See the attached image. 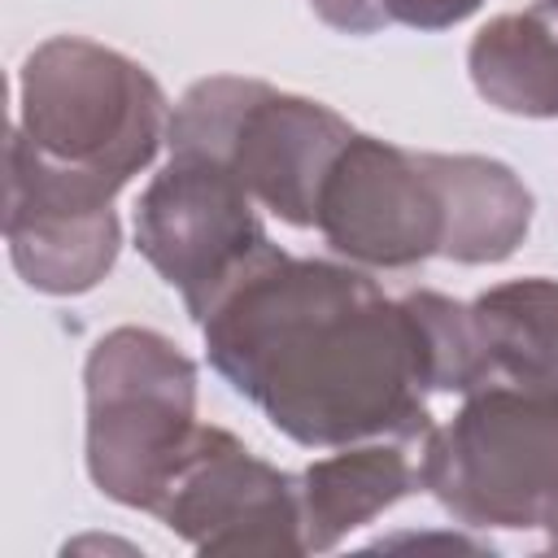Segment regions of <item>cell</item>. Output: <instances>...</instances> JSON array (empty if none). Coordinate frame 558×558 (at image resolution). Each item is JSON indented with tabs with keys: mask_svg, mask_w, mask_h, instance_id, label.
Here are the masks:
<instances>
[{
	"mask_svg": "<svg viewBox=\"0 0 558 558\" xmlns=\"http://www.w3.org/2000/svg\"><path fill=\"white\" fill-rule=\"evenodd\" d=\"M545 532H549V545L558 549V501L549 506V514H545Z\"/></svg>",
	"mask_w": 558,
	"mask_h": 558,
	"instance_id": "obj_17",
	"label": "cell"
},
{
	"mask_svg": "<svg viewBox=\"0 0 558 558\" xmlns=\"http://www.w3.org/2000/svg\"><path fill=\"white\" fill-rule=\"evenodd\" d=\"M83 388L92 484L153 514L201 432L192 357L153 327H113L92 344Z\"/></svg>",
	"mask_w": 558,
	"mask_h": 558,
	"instance_id": "obj_3",
	"label": "cell"
},
{
	"mask_svg": "<svg viewBox=\"0 0 558 558\" xmlns=\"http://www.w3.org/2000/svg\"><path fill=\"white\" fill-rule=\"evenodd\" d=\"M310 9L344 35H375L379 26H388V13L379 0H310Z\"/></svg>",
	"mask_w": 558,
	"mask_h": 558,
	"instance_id": "obj_16",
	"label": "cell"
},
{
	"mask_svg": "<svg viewBox=\"0 0 558 558\" xmlns=\"http://www.w3.org/2000/svg\"><path fill=\"white\" fill-rule=\"evenodd\" d=\"M201 554H305L301 475L244 449L222 427H201L153 510Z\"/></svg>",
	"mask_w": 558,
	"mask_h": 558,
	"instance_id": "obj_9",
	"label": "cell"
},
{
	"mask_svg": "<svg viewBox=\"0 0 558 558\" xmlns=\"http://www.w3.org/2000/svg\"><path fill=\"white\" fill-rule=\"evenodd\" d=\"M353 126L323 100L262 78L214 74L192 83L170 118V153L222 161L257 205L288 227H314L318 187Z\"/></svg>",
	"mask_w": 558,
	"mask_h": 558,
	"instance_id": "obj_5",
	"label": "cell"
},
{
	"mask_svg": "<svg viewBox=\"0 0 558 558\" xmlns=\"http://www.w3.org/2000/svg\"><path fill=\"white\" fill-rule=\"evenodd\" d=\"M388 22H401L410 31H445L466 22L484 0H379Z\"/></svg>",
	"mask_w": 558,
	"mask_h": 558,
	"instance_id": "obj_15",
	"label": "cell"
},
{
	"mask_svg": "<svg viewBox=\"0 0 558 558\" xmlns=\"http://www.w3.org/2000/svg\"><path fill=\"white\" fill-rule=\"evenodd\" d=\"M209 366L305 449L432 432L405 301L327 257L262 253L201 318Z\"/></svg>",
	"mask_w": 558,
	"mask_h": 558,
	"instance_id": "obj_1",
	"label": "cell"
},
{
	"mask_svg": "<svg viewBox=\"0 0 558 558\" xmlns=\"http://www.w3.org/2000/svg\"><path fill=\"white\" fill-rule=\"evenodd\" d=\"M135 248L179 288L192 323L262 257L270 235L248 187L205 153H170L135 205Z\"/></svg>",
	"mask_w": 558,
	"mask_h": 558,
	"instance_id": "obj_6",
	"label": "cell"
},
{
	"mask_svg": "<svg viewBox=\"0 0 558 558\" xmlns=\"http://www.w3.org/2000/svg\"><path fill=\"white\" fill-rule=\"evenodd\" d=\"M475 92L514 118H558V31L532 4L484 22L466 48Z\"/></svg>",
	"mask_w": 558,
	"mask_h": 558,
	"instance_id": "obj_12",
	"label": "cell"
},
{
	"mask_svg": "<svg viewBox=\"0 0 558 558\" xmlns=\"http://www.w3.org/2000/svg\"><path fill=\"white\" fill-rule=\"evenodd\" d=\"M536 9H541V13H545V17L554 22V31H558V0H541Z\"/></svg>",
	"mask_w": 558,
	"mask_h": 558,
	"instance_id": "obj_18",
	"label": "cell"
},
{
	"mask_svg": "<svg viewBox=\"0 0 558 558\" xmlns=\"http://www.w3.org/2000/svg\"><path fill=\"white\" fill-rule=\"evenodd\" d=\"M418 480L466 527L532 532L558 501V392L488 379L423 436Z\"/></svg>",
	"mask_w": 558,
	"mask_h": 558,
	"instance_id": "obj_4",
	"label": "cell"
},
{
	"mask_svg": "<svg viewBox=\"0 0 558 558\" xmlns=\"http://www.w3.org/2000/svg\"><path fill=\"white\" fill-rule=\"evenodd\" d=\"M122 187L48 161L13 126L4 148V240L13 270L48 296L92 292L118 262Z\"/></svg>",
	"mask_w": 558,
	"mask_h": 558,
	"instance_id": "obj_7",
	"label": "cell"
},
{
	"mask_svg": "<svg viewBox=\"0 0 558 558\" xmlns=\"http://www.w3.org/2000/svg\"><path fill=\"white\" fill-rule=\"evenodd\" d=\"M401 301L414 318L432 392H462L466 397L471 388L493 379L484 336H480V323H475L471 305H462L453 296H440V292H427V288L405 292Z\"/></svg>",
	"mask_w": 558,
	"mask_h": 558,
	"instance_id": "obj_14",
	"label": "cell"
},
{
	"mask_svg": "<svg viewBox=\"0 0 558 558\" xmlns=\"http://www.w3.org/2000/svg\"><path fill=\"white\" fill-rule=\"evenodd\" d=\"M161 83L118 48L83 35L44 39L17 78V131L57 166L126 187L170 140Z\"/></svg>",
	"mask_w": 558,
	"mask_h": 558,
	"instance_id": "obj_2",
	"label": "cell"
},
{
	"mask_svg": "<svg viewBox=\"0 0 558 558\" xmlns=\"http://www.w3.org/2000/svg\"><path fill=\"white\" fill-rule=\"evenodd\" d=\"M445 205L440 257L458 266L506 262L532 227L527 183L497 157L475 153H423Z\"/></svg>",
	"mask_w": 558,
	"mask_h": 558,
	"instance_id": "obj_10",
	"label": "cell"
},
{
	"mask_svg": "<svg viewBox=\"0 0 558 558\" xmlns=\"http://www.w3.org/2000/svg\"><path fill=\"white\" fill-rule=\"evenodd\" d=\"M314 227L353 266H423L445 240V205L427 157L353 131L318 187Z\"/></svg>",
	"mask_w": 558,
	"mask_h": 558,
	"instance_id": "obj_8",
	"label": "cell"
},
{
	"mask_svg": "<svg viewBox=\"0 0 558 558\" xmlns=\"http://www.w3.org/2000/svg\"><path fill=\"white\" fill-rule=\"evenodd\" d=\"M423 488L418 466L397 440H357L301 471V527L305 554L336 549L349 532Z\"/></svg>",
	"mask_w": 558,
	"mask_h": 558,
	"instance_id": "obj_11",
	"label": "cell"
},
{
	"mask_svg": "<svg viewBox=\"0 0 558 558\" xmlns=\"http://www.w3.org/2000/svg\"><path fill=\"white\" fill-rule=\"evenodd\" d=\"M493 379H519L558 392V279L527 275L471 301Z\"/></svg>",
	"mask_w": 558,
	"mask_h": 558,
	"instance_id": "obj_13",
	"label": "cell"
}]
</instances>
